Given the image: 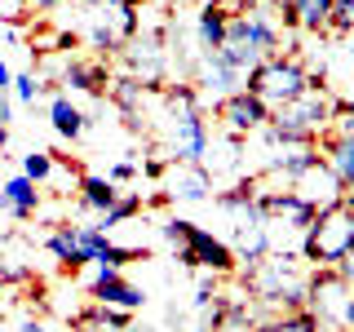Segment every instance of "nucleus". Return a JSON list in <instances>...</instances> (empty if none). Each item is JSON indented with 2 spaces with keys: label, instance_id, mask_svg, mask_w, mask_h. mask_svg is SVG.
Masks as SVG:
<instances>
[{
  "label": "nucleus",
  "instance_id": "nucleus-1",
  "mask_svg": "<svg viewBox=\"0 0 354 332\" xmlns=\"http://www.w3.org/2000/svg\"><path fill=\"white\" fill-rule=\"evenodd\" d=\"M243 284H248L252 302L266 310H301L306 306V284L310 270L301 261V252H266L257 266L243 270Z\"/></svg>",
  "mask_w": 354,
  "mask_h": 332
},
{
  "label": "nucleus",
  "instance_id": "nucleus-2",
  "mask_svg": "<svg viewBox=\"0 0 354 332\" xmlns=\"http://www.w3.org/2000/svg\"><path fill=\"white\" fill-rule=\"evenodd\" d=\"M328 116H332V98L319 84H310L301 98L270 111V124L261 133L270 138V147H315L328 133Z\"/></svg>",
  "mask_w": 354,
  "mask_h": 332
},
{
  "label": "nucleus",
  "instance_id": "nucleus-3",
  "mask_svg": "<svg viewBox=\"0 0 354 332\" xmlns=\"http://www.w3.org/2000/svg\"><path fill=\"white\" fill-rule=\"evenodd\" d=\"M310 84H315V75H310L301 66V58H292V53L261 58L248 75H243V89H248L252 98H261L270 111H279V107L292 102V98H301Z\"/></svg>",
  "mask_w": 354,
  "mask_h": 332
},
{
  "label": "nucleus",
  "instance_id": "nucleus-4",
  "mask_svg": "<svg viewBox=\"0 0 354 332\" xmlns=\"http://www.w3.org/2000/svg\"><path fill=\"white\" fill-rule=\"evenodd\" d=\"M350 248H354V208L341 199L337 208H324L310 221V230L301 239V261H310L315 270H332Z\"/></svg>",
  "mask_w": 354,
  "mask_h": 332
},
{
  "label": "nucleus",
  "instance_id": "nucleus-5",
  "mask_svg": "<svg viewBox=\"0 0 354 332\" xmlns=\"http://www.w3.org/2000/svg\"><path fill=\"white\" fill-rule=\"evenodd\" d=\"M142 14L129 0H84V31L97 53H120L138 36Z\"/></svg>",
  "mask_w": 354,
  "mask_h": 332
},
{
  "label": "nucleus",
  "instance_id": "nucleus-6",
  "mask_svg": "<svg viewBox=\"0 0 354 332\" xmlns=\"http://www.w3.org/2000/svg\"><path fill=\"white\" fill-rule=\"evenodd\" d=\"M164 107H169V102H164ZM160 138H164L169 160H177V164H204L213 133H208V120H204L199 107H169L160 116Z\"/></svg>",
  "mask_w": 354,
  "mask_h": 332
},
{
  "label": "nucleus",
  "instance_id": "nucleus-7",
  "mask_svg": "<svg viewBox=\"0 0 354 332\" xmlns=\"http://www.w3.org/2000/svg\"><path fill=\"white\" fill-rule=\"evenodd\" d=\"M177 252V266H186V270H208V275H235V248H230L221 235H213V230H204V226H195L191 230V239L182 243V248H173Z\"/></svg>",
  "mask_w": 354,
  "mask_h": 332
},
{
  "label": "nucleus",
  "instance_id": "nucleus-8",
  "mask_svg": "<svg viewBox=\"0 0 354 332\" xmlns=\"http://www.w3.org/2000/svg\"><path fill=\"white\" fill-rule=\"evenodd\" d=\"M120 53H124L133 80H142L147 89H160V84H164V62H169L164 31H138V36H133Z\"/></svg>",
  "mask_w": 354,
  "mask_h": 332
},
{
  "label": "nucleus",
  "instance_id": "nucleus-9",
  "mask_svg": "<svg viewBox=\"0 0 354 332\" xmlns=\"http://www.w3.org/2000/svg\"><path fill=\"white\" fill-rule=\"evenodd\" d=\"M217 120L226 129V138H252V133L270 124V107L261 98H252L248 89H239V93H226L217 102Z\"/></svg>",
  "mask_w": 354,
  "mask_h": 332
},
{
  "label": "nucleus",
  "instance_id": "nucleus-10",
  "mask_svg": "<svg viewBox=\"0 0 354 332\" xmlns=\"http://www.w3.org/2000/svg\"><path fill=\"white\" fill-rule=\"evenodd\" d=\"M160 191L169 199H191V204H199V199L213 195V173H208V164H177V160H169L164 164V177H160Z\"/></svg>",
  "mask_w": 354,
  "mask_h": 332
},
{
  "label": "nucleus",
  "instance_id": "nucleus-11",
  "mask_svg": "<svg viewBox=\"0 0 354 332\" xmlns=\"http://www.w3.org/2000/svg\"><path fill=\"white\" fill-rule=\"evenodd\" d=\"M288 191H292L297 199H306L315 213H324V208H337L341 199H346V191H341V182L332 177V169L324 160L319 164H310V169L297 177V182H288Z\"/></svg>",
  "mask_w": 354,
  "mask_h": 332
},
{
  "label": "nucleus",
  "instance_id": "nucleus-12",
  "mask_svg": "<svg viewBox=\"0 0 354 332\" xmlns=\"http://www.w3.org/2000/svg\"><path fill=\"white\" fill-rule=\"evenodd\" d=\"M350 288L337 279V270H310V284H306V306L324 319V328H332L341 319V306H346Z\"/></svg>",
  "mask_w": 354,
  "mask_h": 332
},
{
  "label": "nucleus",
  "instance_id": "nucleus-13",
  "mask_svg": "<svg viewBox=\"0 0 354 332\" xmlns=\"http://www.w3.org/2000/svg\"><path fill=\"white\" fill-rule=\"evenodd\" d=\"M88 297H93L97 306H115V310H142L147 306V293H142L138 284L124 279V270H97L93 284H88Z\"/></svg>",
  "mask_w": 354,
  "mask_h": 332
},
{
  "label": "nucleus",
  "instance_id": "nucleus-14",
  "mask_svg": "<svg viewBox=\"0 0 354 332\" xmlns=\"http://www.w3.org/2000/svg\"><path fill=\"white\" fill-rule=\"evenodd\" d=\"M36 279V248L27 235H0V284Z\"/></svg>",
  "mask_w": 354,
  "mask_h": 332
},
{
  "label": "nucleus",
  "instance_id": "nucleus-15",
  "mask_svg": "<svg viewBox=\"0 0 354 332\" xmlns=\"http://www.w3.org/2000/svg\"><path fill=\"white\" fill-rule=\"evenodd\" d=\"M0 213L14 217V221H31L40 213V186L22 173L5 177V182H0Z\"/></svg>",
  "mask_w": 354,
  "mask_h": 332
},
{
  "label": "nucleus",
  "instance_id": "nucleus-16",
  "mask_svg": "<svg viewBox=\"0 0 354 332\" xmlns=\"http://www.w3.org/2000/svg\"><path fill=\"white\" fill-rule=\"evenodd\" d=\"M226 22H230V9L221 5V0L199 5V14H195V49H199V58L221 49V40H226Z\"/></svg>",
  "mask_w": 354,
  "mask_h": 332
},
{
  "label": "nucleus",
  "instance_id": "nucleus-17",
  "mask_svg": "<svg viewBox=\"0 0 354 332\" xmlns=\"http://www.w3.org/2000/svg\"><path fill=\"white\" fill-rule=\"evenodd\" d=\"M195 84L199 89H208V93H239L243 89V71H235L221 53H204L199 58V66H195Z\"/></svg>",
  "mask_w": 354,
  "mask_h": 332
},
{
  "label": "nucleus",
  "instance_id": "nucleus-18",
  "mask_svg": "<svg viewBox=\"0 0 354 332\" xmlns=\"http://www.w3.org/2000/svg\"><path fill=\"white\" fill-rule=\"evenodd\" d=\"M106 93H111V107H115L120 116L129 120V129H133V133H142V102H147L151 89L142 84V80H133V75H115Z\"/></svg>",
  "mask_w": 354,
  "mask_h": 332
},
{
  "label": "nucleus",
  "instance_id": "nucleus-19",
  "mask_svg": "<svg viewBox=\"0 0 354 332\" xmlns=\"http://www.w3.org/2000/svg\"><path fill=\"white\" fill-rule=\"evenodd\" d=\"M62 84H71L75 93H102L111 89V71L102 58H71L62 66Z\"/></svg>",
  "mask_w": 354,
  "mask_h": 332
},
{
  "label": "nucleus",
  "instance_id": "nucleus-20",
  "mask_svg": "<svg viewBox=\"0 0 354 332\" xmlns=\"http://www.w3.org/2000/svg\"><path fill=\"white\" fill-rule=\"evenodd\" d=\"M310 164H319V147H274L270 160H266V173L270 177H283V182H297Z\"/></svg>",
  "mask_w": 354,
  "mask_h": 332
},
{
  "label": "nucleus",
  "instance_id": "nucleus-21",
  "mask_svg": "<svg viewBox=\"0 0 354 332\" xmlns=\"http://www.w3.org/2000/svg\"><path fill=\"white\" fill-rule=\"evenodd\" d=\"M319 147V160L332 169V177L341 182V191H354V142L346 138H324V142H315Z\"/></svg>",
  "mask_w": 354,
  "mask_h": 332
},
{
  "label": "nucleus",
  "instance_id": "nucleus-22",
  "mask_svg": "<svg viewBox=\"0 0 354 332\" xmlns=\"http://www.w3.org/2000/svg\"><path fill=\"white\" fill-rule=\"evenodd\" d=\"M49 124H53V133H58L62 142H80L84 129H88V116H84V111L75 107L66 93H58V98L49 102Z\"/></svg>",
  "mask_w": 354,
  "mask_h": 332
},
{
  "label": "nucleus",
  "instance_id": "nucleus-23",
  "mask_svg": "<svg viewBox=\"0 0 354 332\" xmlns=\"http://www.w3.org/2000/svg\"><path fill=\"white\" fill-rule=\"evenodd\" d=\"M44 248H49V257L71 275L80 270V266H88L84 252H80V239H75V226H53L49 235H44Z\"/></svg>",
  "mask_w": 354,
  "mask_h": 332
},
{
  "label": "nucleus",
  "instance_id": "nucleus-24",
  "mask_svg": "<svg viewBox=\"0 0 354 332\" xmlns=\"http://www.w3.org/2000/svg\"><path fill=\"white\" fill-rule=\"evenodd\" d=\"M75 332H129V310H115V306H88L71 319Z\"/></svg>",
  "mask_w": 354,
  "mask_h": 332
},
{
  "label": "nucleus",
  "instance_id": "nucleus-25",
  "mask_svg": "<svg viewBox=\"0 0 354 332\" xmlns=\"http://www.w3.org/2000/svg\"><path fill=\"white\" fill-rule=\"evenodd\" d=\"M75 191H80V208H88V213H97V217H102L106 208L120 199V186L106 182V177H93V173H84Z\"/></svg>",
  "mask_w": 354,
  "mask_h": 332
},
{
  "label": "nucleus",
  "instance_id": "nucleus-26",
  "mask_svg": "<svg viewBox=\"0 0 354 332\" xmlns=\"http://www.w3.org/2000/svg\"><path fill=\"white\" fill-rule=\"evenodd\" d=\"M288 18L301 31H328L332 0H288Z\"/></svg>",
  "mask_w": 354,
  "mask_h": 332
},
{
  "label": "nucleus",
  "instance_id": "nucleus-27",
  "mask_svg": "<svg viewBox=\"0 0 354 332\" xmlns=\"http://www.w3.org/2000/svg\"><path fill=\"white\" fill-rule=\"evenodd\" d=\"M138 213H142V195H138V191H120V199H115V204H111L106 213L93 221V226L102 230V235H111L115 226H124V221H133Z\"/></svg>",
  "mask_w": 354,
  "mask_h": 332
},
{
  "label": "nucleus",
  "instance_id": "nucleus-28",
  "mask_svg": "<svg viewBox=\"0 0 354 332\" xmlns=\"http://www.w3.org/2000/svg\"><path fill=\"white\" fill-rule=\"evenodd\" d=\"M53 169H58V155H49V151H27L22 155V177H31L40 191L53 182Z\"/></svg>",
  "mask_w": 354,
  "mask_h": 332
},
{
  "label": "nucleus",
  "instance_id": "nucleus-29",
  "mask_svg": "<svg viewBox=\"0 0 354 332\" xmlns=\"http://www.w3.org/2000/svg\"><path fill=\"white\" fill-rule=\"evenodd\" d=\"M328 138H346V142H354V98H346V102H332Z\"/></svg>",
  "mask_w": 354,
  "mask_h": 332
},
{
  "label": "nucleus",
  "instance_id": "nucleus-30",
  "mask_svg": "<svg viewBox=\"0 0 354 332\" xmlns=\"http://www.w3.org/2000/svg\"><path fill=\"white\" fill-rule=\"evenodd\" d=\"M328 31H337V36H350V31H354V0H332Z\"/></svg>",
  "mask_w": 354,
  "mask_h": 332
},
{
  "label": "nucleus",
  "instance_id": "nucleus-31",
  "mask_svg": "<svg viewBox=\"0 0 354 332\" xmlns=\"http://www.w3.org/2000/svg\"><path fill=\"white\" fill-rule=\"evenodd\" d=\"M9 93H14L18 102H36V98L44 93V84L36 80V71H18V75H14V89H9Z\"/></svg>",
  "mask_w": 354,
  "mask_h": 332
},
{
  "label": "nucleus",
  "instance_id": "nucleus-32",
  "mask_svg": "<svg viewBox=\"0 0 354 332\" xmlns=\"http://www.w3.org/2000/svg\"><path fill=\"white\" fill-rule=\"evenodd\" d=\"M191 230H195V221H186V217H169V221H164V226H160V235L169 239L173 248H182V243L191 239Z\"/></svg>",
  "mask_w": 354,
  "mask_h": 332
},
{
  "label": "nucleus",
  "instance_id": "nucleus-33",
  "mask_svg": "<svg viewBox=\"0 0 354 332\" xmlns=\"http://www.w3.org/2000/svg\"><path fill=\"white\" fill-rule=\"evenodd\" d=\"M133 177H138V164H133V160H115V164H111V173H106V182L124 186V182H133Z\"/></svg>",
  "mask_w": 354,
  "mask_h": 332
},
{
  "label": "nucleus",
  "instance_id": "nucleus-34",
  "mask_svg": "<svg viewBox=\"0 0 354 332\" xmlns=\"http://www.w3.org/2000/svg\"><path fill=\"white\" fill-rule=\"evenodd\" d=\"M332 270H337V279H341V284H346L350 293H354V248H350V252H346V257H341L337 266H332Z\"/></svg>",
  "mask_w": 354,
  "mask_h": 332
},
{
  "label": "nucleus",
  "instance_id": "nucleus-35",
  "mask_svg": "<svg viewBox=\"0 0 354 332\" xmlns=\"http://www.w3.org/2000/svg\"><path fill=\"white\" fill-rule=\"evenodd\" d=\"M27 5H36V14H53V9L71 5V0H27Z\"/></svg>",
  "mask_w": 354,
  "mask_h": 332
},
{
  "label": "nucleus",
  "instance_id": "nucleus-36",
  "mask_svg": "<svg viewBox=\"0 0 354 332\" xmlns=\"http://www.w3.org/2000/svg\"><path fill=\"white\" fill-rule=\"evenodd\" d=\"M341 328H354V293L346 297V306H341V319H337Z\"/></svg>",
  "mask_w": 354,
  "mask_h": 332
},
{
  "label": "nucleus",
  "instance_id": "nucleus-37",
  "mask_svg": "<svg viewBox=\"0 0 354 332\" xmlns=\"http://www.w3.org/2000/svg\"><path fill=\"white\" fill-rule=\"evenodd\" d=\"M9 89H14V71H9V62L0 58V93H9Z\"/></svg>",
  "mask_w": 354,
  "mask_h": 332
},
{
  "label": "nucleus",
  "instance_id": "nucleus-38",
  "mask_svg": "<svg viewBox=\"0 0 354 332\" xmlns=\"http://www.w3.org/2000/svg\"><path fill=\"white\" fill-rule=\"evenodd\" d=\"M9 120H14V102H9V93H0V124L9 129Z\"/></svg>",
  "mask_w": 354,
  "mask_h": 332
},
{
  "label": "nucleus",
  "instance_id": "nucleus-39",
  "mask_svg": "<svg viewBox=\"0 0 354 332\" xmlns=\"http://www.w3.org/2000/svg\"><path fill=\"white\" fill-rule=\"evenodd\" d=\"M14 332H49V328H44V324H40V319H22V324H18Z\"/></svg>",
  "mask_w": 354,
  "mask_h": 332
},
{
  "label": "nucleus",
  "instance_id": "nucleus-40",
  "mask_svg": "<svg viewBox=\"0 0 354 332\" xmlns=\"http://www.w3.org/2000/svg\"><path fill=\"white\" fill-rule=\"evenodd\" d=\"M5 151H9V129L0 124V160H5Z\"/></svg>",
  "mask_w": 354,
  "mask_h": 332
},
{
  "label": "nucleus",
  "instance_id": "nucleus-41",
  "mask_svg": "<svg viewBox=\"0 0 354 332\" xmlns=\"http://www.w3.org/2000/svg\"><path fill=\"white\" fill-rule=\"evenodd\" d=\"M191 332H213V328H208V324H195V328H191Z\"/></svg>",
  "mask_w": 354,
  "mask_h": 332
},
{
  "label": "nucleus",
  "instance_id": "nucleus-42",
  "mask_svg": "<svg viewBox=\"0 0 354 332\" xmlns=\"http://www.w3.org/2000/svg\"><path fill=\"white\" fill-rule=\"evenodd\" d=\"M182 5H208V0H182Z\"/></svg>",
  "mask_w": 354,
  "mask_h": 332
},
{
  "label": "nucleus",
  "instance_id": "nucleus-43",
  "mask_svg": "<svg viewBox=\"0 0 354 332\" xmlns=\"http://www.w3.org/2000/svg\"><path fill=\"white\" fill-rule=\"evenodd\" d=\"M14 5H27V0H14Z\"/></svg>",
  "mask_w": 354,
  "mask_h": 332
},
{
  "label": "nucleus",
  "instance_id": "nucleus-44",
  "mask_svg": "<svg viewBox=\"0 0 354 332\" xmlns=\"http://www.w3.org/2000/svg\"><path fill=\"white\" fill-rule=\"evenodd\" d=\"M142 332H147V328H142Z\"/></svg>",
  "mask_w": 354,
  "mask_h": 332
}]
</instances>
